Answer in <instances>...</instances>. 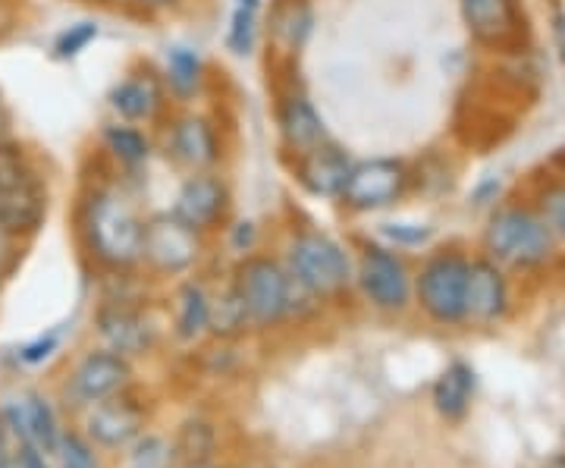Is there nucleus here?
Segmentation results:
<instances>
[{"mask_svg":"<svg viewBox=\"0 0 565 468\" xmlns=\"http://www.w3.org/2000/svg\"><path fill=\"white\" fill-rule=\"evenodd\" d=\"M85 236L98 262L110 267H129L141 258L145 224L120 192L102 189L85 204Z\"/></svg>","mask_w":565,"mask_h":468,"instance_id":"1","label":"nucleus"},{"mask_svg":"<svg viewBox=\"0 0 565 468\" xmlns=\"http://www.w3.org/2000/svg\"><path fill=\"white\" fill-rule=\"evenodd\" d=\"M487 248L497 262L512 267H537L553 255V233L541 211L509 204L497 211L487 224Z\"/></svg>","mask_w":565,"mask_h":468,"instance_id":"2","label":"nucleus"},{"mask_svg":"<svg viewBox=\"0 0 565 468\" xmlns=\"http://www.w3.org/2000/svg\"><path fill=\"white\" fill-rule=\"evenodd\" d=\"M47 217V189L22 163L17 148L0 145V224L22 236L35 233Z\"/></svg>","mask_w":565,"mask_h":468,"instance_id":"3","label":"nucleus"},{"mask_svg":"<svg viewBox=\"0 0 565 468\" xmlns=\"http://www.w3.org/2000/svg\"><path fill=\"white\" fill-rule=\"evenodd\" d=\"M292 277L270 258H245L236 270V292L243 299L248 325H280L292 311Z\"/></svg>","mask_w":565,"mask_h":468,"instance_id":"4","label":"nucleus"},{"mask_svg":"<svg viewBox=\"0 0 565 468\" xmlns=\"http://www.w3.org/2000/svg\"><path fill=\"white\" fill-rule=\"evenodd\" d=\"M289 277L311 296H333L349 284L352 267L343 245L333 243L330 236L299 233L289 243Z\"/></svg>","mask_w":565,"mask_h":468,"instance_id":"5","label":"nucleus"},{"mask_svg":"<svg viewBox=\"0 0 565 468\" xmlns=\"http://www.w3.org/2000/svg\"><path fill=\"white\" fill-rule=\"evenodd\" d=\"M468 265L462 255L444 252L422 267L418 277V302L440 325H456L465 318V286H468Z\"/></svg>","mask_w":565,"mask_h":468,"instance_id":"6","label":"nucleus"},{"mask_svg":"<svg viewBox=\"0 0 565 468\" xmlns=\"http://www.w3.org/2000/svg\"><path fill=\"white\" fill-rule=\"evenodd\" d=\"M405 185H408V170L399 161L377 158V161L352 163L340 202L352 211H377L403 199Z\"/></svg>","mask_w":565,"mask_h":468,"instance_id":"7","label":"nucleus"},{"mask_svg":"<svg viewBox=\"0 0 565 468\" xmlns=\"http://www.w3.org/2000/svg\"><path fill=\"white\" fill-rule=\"evenodd\" d=\"M202 252L199 230L182 224L177 214H158L145 224V243H141V258L161 274H180L185 267L195 265Z\"/></svg>","mask_w":565,"mask_h":468,"instance_id":"8","label":"nucleus"},{"mask_svg":"<svg viewBox=\"0 0 565 468\" xmlns=\"http://www.w3.org/2000/svg\"><path fill=\"white\" fill-rule=\"evenodd\" d=\"M471 39L493 51H515L525 41V17L515 0H462Z\"/></svg>","mask_w":565,"mask_h":468,"instance_id":"9","label":"nucleus"},{"mask_svg":"<svg viewBox=\"0 0 565 468\" xmlns=\"http://www.w3.org/2000/svg\"><path fill=\"white\" fill-rule=\"evenodd\" d=\"M359 284L364 296L384 311H403L412 296V280L405 270L403 258H396L386 248H364L362 262H359Z\"/></svg>","mask_w":565,"mask_h":468,"instance_id":"10","label":"nucleus"},{"mask_svg":"<svg viewBox=\"0 0 565 468\" xmlns=\"http://www.w3.org/2000/svg\"><path fill=\"white\" fill-rule=\"evenodd\" d=\"M230 208V192L226 183L217 180L214 173H195L182 183L180 195H177V217L192 230H211L221 221Z\"/></svg>","mask_w":565,"mask_h":468,"instance_id":"11","label":"nucleus"},{"mask_svg":"<svg viewBox=\"0 0 565 468\" xmlns=\"http://www.w3.org/2000/svg\"><path fill=\"white\" fill-rule=\"evenodd\" d=\"M349 170H352V163L345 158L343 148H337V145L330 142H321L318 148L305 151V155H299V161H296L299 183L308 192L327 195V199H340L345 180H349Z\"/></svg>","mask_w":565,"mask_h":468,"instance_id":"12","label":"nucleus"},{"mask_svg":"<svg viewBox=\"0 0 565 468\" xmlns=\"http://www.w3.org/2000/svg\"><path fill=\"white\" fill-rule=\"evenodd\" d=\"M509 292L500 267L490 262H471L468 265V286H465V318L490 325L505 311Z\"/></svg>","mask_w":565,"mask_h":468,"instance_id":"13","label":"nucleus"},{"mask_svg":"<svg viewBox=\"0 0 565 468\" xmlns=\"http://www.w3.org/2000/svg\"><path fill=\"white\" fill-rule=\"evenodd\" d=\"M129 381V365L117 352H92L85 355L73 374V393L85 403H98L114 396L117 390L126 387Z\"/></svg>","mask_w":565,"mask_h":468,"instance_id":"14","label":"nucleus"},{"mask_svg":"<svg viewBox=\"0 0 565 468\" xmlns=\"http://www.w3.org/2000/svg\"><path fill=\"white\" fill-rule=\"evenodd\" d=\"M7 425L10 430L25 440L29 447H35L41 453H54L61 447V437H57V425H54V412L51 406L41 400V396H25L17 406L7 408Z\"/></svg>","mask_w":565,"mask_h":468,"instance_id":"15","label":"nucleus"},{"mask_svg":"<svg viewBox=\"0 0 565 468\" xmlns=\"http://www.w3.org/2000/svg\"><path fill=\"white\" fill-rule=\"evenodd\" d=\"M141 430V412L126 400H98L88 415V434L104 447H122Z\"/></svg>","mask_w":565,"mask_h":468,"instance_id":"16","label":"nucleus"},{"mask_svg":"<svg viewBox=\"0 0 565 468\" xmlns=\"http://www.w3.org/2000/svg\"><path fill=\"white\" fill-rule=\"evenodd\" d=\"M280 132H282V142L289 151H296V155H305V151H311V148H318L321 142H327V132H323V123L318 117V110L311 107L308 98L302 95H289V98H282L280 104Z\"/></svg>","mask_w":565,"mask_h":468,"instance_id":"17","label":"nucleus"},{"mask_svg":"<svg viewBox=\"0 0 565 468\" xmlns=\"http://www.w3.org/2000/svg\"><path fill=\"white\" fill-rule=\"evenodd\" d=\"M170 148L185 167H211L221 158V145H217V132L204 117H182L170 132Z\"/></svg>","mask_w":565,"mask_h":468,"instance_id":"18","label":"nucleus"},{"mask_svg":"<svg viewBox=\"0 0 565 468\" xmlns=\"http://www.w3.org/2000/svg\"><path fill=\"white\" fill-rule=\"evenodd\" d=\"M110 104L120 114L122 120L129 123H148L161 114L163 107V88L161 82L151 73L141 76H129L122 79L114 92H110Z\"/></svg>","mask_w":565,"mask_h":468,"instance_id":"19","label":"nucleus"},{"mask_svg":"<svg viewBox=\"0 0 565 468\" xmlns=\"http://www.w3.org/2000/svg\"><path fill=\"white\" fill-rule=\"evenodd\" d=\"M471 393H475V374L468 365L456 362L440 374V381L434 387V406L444 418H462L471 403Z\"/></svg>","mask_w":565,"mask_h":468,"instance_id":"20","label":"nucleus"},{"mask_svg":"<svg viewBox=\"0 0 565 468\" xmlns=\"http://www.w3.org/2000/svg\"><path fill=\"white\" fill-rule=\"evenodd\" d=\"M211 321V299L199 284H185L177 296V337L195 340L207 330Z\"/></svg>","mask_w":565,"mask_h":468,"instance_id":"21","label":"nucleus"},{"mask_svg":"<svg viewBox=\"0 0 565 468\" xmlns=\"http://www.w3.org/2000/svg\"><path fill=\"white\" fill-rule=\"evenodd\" d=\"M102 333L114 343V352H139L148 343V333L141 327L139 315L129 308H104Z\"/></svg>","mask_w":565,"mask_h":468,"instance_id":"22","label":"nucleus"},{"mask_svg":"<svg viewBox=\"0 0 565 468\" xmlns=\"http://www.w3.org/2000/svg\"><path fill=\"white\" fill-rule=\"evenodd\" d=\"M167 82L173 88V95L180 98H192L202 85V61L195 51L189 47H173L167 57Z\"/></svg>","mask_w":565,"mask_h":468,"instance_id":"23","label":"nucleus"},{"mask_svg":"<svg viewBox=\"0 0 565 468\" xmlns=\"http://www.w3.org/2000/svg\"><path fill=\"white\" fill-rule=\"evenodd\" d=\"M104 142H107V151L122 167H139V163L148 161V151H151L148 139L141 136L136 126H107L104 129Z\"/></svg>","mask_w":565,"mask_h":468,"instance_id":"24","label":"nucleus"},{"mask_svg":"<svg viewBox=\"0 0 565 468\" xmlns=\"http://www.w3.org/2000/svg\"><path fill=\"white\" fill-rule=\"evenodd\" d=\"M308 29H311V13H308L305 3L289 0V3H280V7L274 10V35L286 41L289 51H296V47L302 44L305 35H308Z\"/></svg>","mask_w":565,"mask_h":468,"instance_id":"25","label":"nucleus"},{"mask_svg":"<svg viewBox=\"0 0 565 468\" xmlns=\"http://www.w3.org/2000/svg\"><path fill=\"white\" fill-rule=\"evenodd\" d=\"M245 325H248V315H245L243 299H239L236 289H230L223 299H217V306H211V321H207L211 330H217V333H236Z\"/></svg>","mask_w":565,"mask_h":468,"instance_id":"26","label":"nucleus"},{"mask_svg":"<svg viewBox=\"0 0 565 468\" xmlns=\"http://www.w3.org/2000/svg\"><path fill=\"white\" fill-rule=\"evenodd\" d=\"M173 453L177 449L170 447L163 437H141L129 453L126 468H170L173 466Z\"/></svg>","mask_w":565,"mask_h":468,"instance_id":"27","label":"nucleus"},{"mask_svg":"<svg viewBox=\"0 0 565 468\" xmlns=\"http://www.w3.org/2000/svg\"><path fill=\"white\" fill-rule=\"evenodd\" d=\"M541 217L544 224L550 226L553 236L565 240V183H550L541 192Z\"/></svg>","mask_w":565,"mask_h":468,"instance_id":"28","label":"nucleus"},{"mask_svg":"<svg viewBox=\"0 0 565 468\" xmlns=\"http://www.w3.org/2000/svg\"><path fill=\"white\" fill-rule=\"evenodd\" d=\"M95 39H98V25H95V22H76V25H70L61 39H57L54 51H57L61 61H73V57H79L82 51H85Z\"/></svg>","mask_w":565,"mask_h":468,"instance_id":"29","label":"nucleus"},{"mask_svg":"<svg viewBox=\"0 0 565 468\" xmlns=\"http://www.w3.org/2000/svg\"><path fill=\"white\" fill-rule=\"evenodd\" d=\"M25 255V236L0 224V284H7Z\"/></svg>","mask_w":565,"mask_h":468,"instance_id":"30","label":"nucleus"},{"mask_svg":"<svg viewBox=\"0 0 565 468\" xmlns=\"http://www.w3.org/2000/svg\"><path fill=\"white\" fill-rule=\"evenodd\" d=\"M226 44H230V51L239 54V57L252 51V44H255V10H252V7H236L233 22H230Z\"/></svg>","mask_w":565,"mask_h":468,"instance_id":"31","label":"nucleus"},{"mask_svg":"<svg viewBox=\"0 0 565 468\" xmlns=\"http://www.w3.org/2000/svg\"><path fill=\"white\" fill-rule=\"evenodd\" d=\"M214 447V434L207 425H185L180 434V453L182 459H189V462H202L204 456L211 453Z\"/></svg>","mask_w":565,"mask_h":468,"instance_id":"32","label":"nucleus"},{"mask_svg":"<svg viewBox=\"0 0 565 468\" xmlns=\"http://www.w3.org/2000/svg\"><path fill=\"white\" fill-rule=\"evenodd\" d=\"M0 468H47L41 453L35 447H29L25 440H20V447L10 449L3 459H0Z\"/></svg>","mask_w":565,"mask_h":468,"instance_id":"33","label":"nucleus"},{"mask_svg":"<svg viewBox=\"0 0 565 468\" xmlns=\"http://www.w3.org/2000/svg\"><path fill=\"white\" fill-rule=\"evenodd\" d=\"M63 468H95V459L79 437H63Z\"/></svg>","mask_w":565,"mask_h":468,"instance_id":"34","label":"nucleus"},{"mask_svg":"<svg viewBox=\"0 0 565 468\" xmlns=\"http://www.w3.org/2000/svg\"><path fill=\"white\" fill-rule=\"evenodd\" d=\"M54 347H57V337L51 333L47 340H39V343H32V347H25L22 349V362H41V359H47L51 352H54Z\"/></svg>","mask_w":565,"mask_h":468,"instance_id":"35","label":"nucleus"},{"mask_svg":"<svg viewBox=\"0 0 565 468\" xmlns=\"http://www.w3.org/2000/svg\"><path fill=\"white\" fill-rule=\"evenodd\" d=\"M553 39H556V51H559V61L565 66V13L553 20Z\"/></svg>","mask_w":565,"mask_h":468,"instance_id":"36","label":"nucleus"},{"mask_svg":"<svg viewBox=\"0 0 565 468\" xmlns=\"http://www.w3.org/2000/svg\"><path fill=\"white\" fill-rule=\"evenodd\" d=\"M252 243H255V226L252 224L236 226V245L245 252V248H252Z\"/></svg>","mask_w":565,"mask_h":468,"instance_id":"37","label":"nucleus"},{"mask_svg":"<svg viewBox=\"0 0 565 468\" xmlns=\"http://www.w3.org/2000/svg\"><path fill=\"white\" fill-rule=\"evenodd\" d=\"M145 7H151V10H163V7H173V3H180V0H141Z\"/></svg>","mask_w":565,"mask_h":468,"instance_id":"38","label":"nucleus"},{"mask_svg":"<svg viewBox=\"0 0 565 468\" xmlns=\"http://www.w3.org/2000/svg\"><path fill=\"white\" fill-rule=\"evenodd\" d=\"M10 453V447H7V434H3V428H0V459Z\"/></svg>","mask_w":565,"mask_h":468,"instance_id":"39","label":"nucleus"},{"mask_svg":"<svg viewBox=\"0 0 565 468\" xmlns=\"http://www.w3.org/2000/svg\"><path fill=\"white\" fill-rule=\"evenodd\" d=\"M82 3H98V7H114V3H120V0H82Z\"/></svg>","mask_w":565,"mask_h":468,"instance_id":"40","label":"nucleus"},{"mask_svg":"<svg viewBox=\"0 0 565 468\" xmlns=\"http://www.w3.org/2000/svg\"><path fill=\"white\" fill-rule=\"evenodd\" d=\"M239 7H252V10H258V7H262V0H239Z\"/></svg>","mask_w":565,"mask_h":468,"instance_id":"41","label":"nucleus"},{"mask_svg":"<svg viewBox=\"0 0 565 468\" xmlns=\"http://www.w3.org/2000/svg\"><path fill=\"white\" fill-rule=\"evenodd\" d=\"M550 468H565V459H556V462H553Z\"/></svg>","mask_w":565,"mask_h":468,"instance_id":"42","label":"nucleus"}]
</instances>
